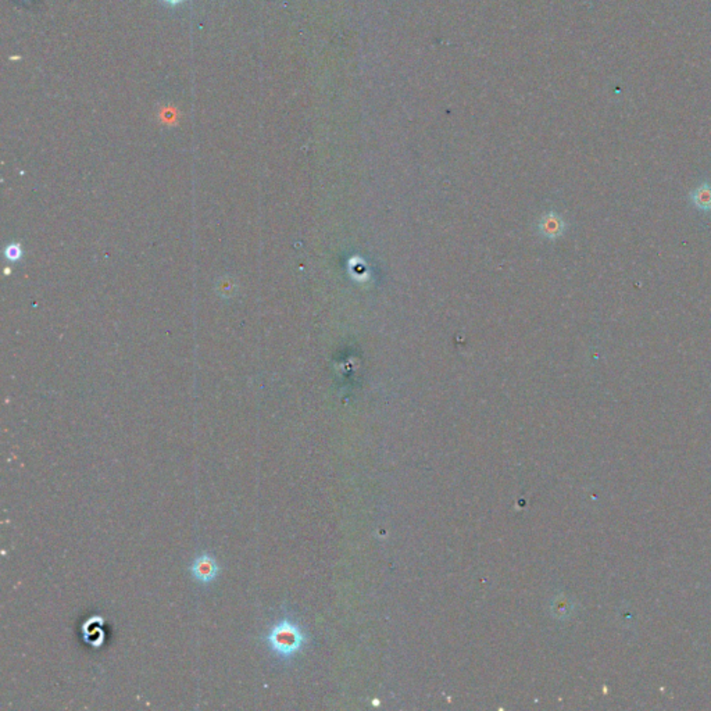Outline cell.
<instances>
[{"mask_svg":"<svg viewBox=\"0 0 711 711\" xmlns=\"http://www.w3.org/2000/svg\"><path fill=\"white\" fill-rule=\"evenodd\" d=\"M183 1H184V0H164V3H167V4H170V6H177V4L183 3Z\"/></svg>","mask_w":711,"mask_h":711,"instance_id":"4","label":"cell"},{"mask_svg":"<svg viewBox=\"0 0 711 711\" xmlns=\"http://www.w3.org/2000/svg\"><path fill=\"white\" fill-rule=\"evenodd\" d=\"M265 642L268 649L282 660H291L304 646L306 637L299 625L288 618L279 620L268 631Z\"/></svg>","mask_w":711,"mask_h":711,"instance_id":"1","label":"cell"},{"mask_svg":"<svg viewBox=\"0 0 711 711\" xmlns=\"http://www.w3.org/2000/svg\"><path fill=\"white\" fill-rule=\"evenodd\" d=\"M689 199L692 202V204L700 210V212H710L711 210V184H700L699 187H695L690 195H689Z\"/></svg>","mask_w":711,"mask_h":711,"instance_id":"3","label":"cell"},{"mask_svg":"<svg viewBox=\"0 0 711 711\" xmlns=\"http://www.w3.org/2000/svg\"><path fill=\"white\" fill-rule=\"evenodd\" d=\"M189 572L196 582L207 585L217 579L220 574V567L212 555L202 553L192 562L189 567Z\"/></svg>","mask_w":711,"mask_h":711,"instance_id":"2","label":"cell"}]
</instances>
